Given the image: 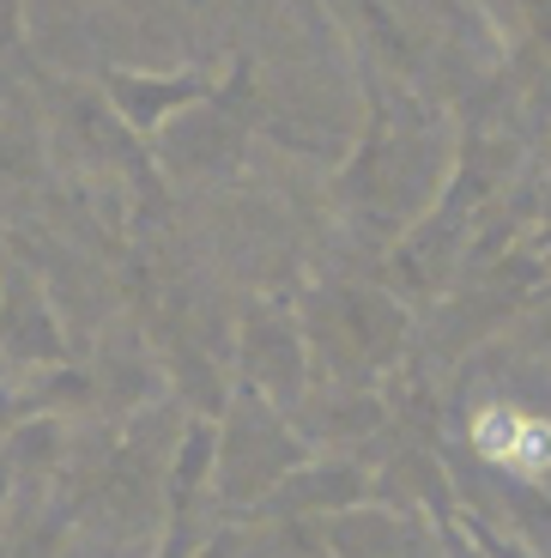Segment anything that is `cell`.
I'll use <instances>...</instances> for the list:
<instances>
[{"label":"cell","instance_id":"obj_5","mask_svg":"<svg viewBox=\"0 0 551 558\" xmlns=\"http://www.w3.org/2000/svg\"><path fill=\"white\" fill-rule=\"evenodd\" d=\"M364 504H376L370 468H358V461H345V456H309L304 468H291L248 510V522H316V517L328 522V517H345V510H364Z\"/></svg>","mask_w":551,"mask_h":558},{"label":"cell","instance_id":"obj_1","mask_svg":"<svg viewBox=\"0 0 551 558\" xmlns=\"http://www.w3.org/2000/svg\"><path fill=\"white\" fill-rule=\"evenodd\" d=\"M304 461H309L304 437L291 432V418L273 401H261V395H248V389H231V401L219 413V461H212L207 510L219 522L248 517Z\"/></svg>","mask_w":551,"mask_h":558},{"label":"cell","instance_id":"obj_3","mask_svg":"<svg viewBox=\"0 0 551 558\" xmlns=\"http://www.w3.org/2000/svg\"><path fill=\"white\" fill-rule=\"evenodd\" d=\"M56 371L68 364V322L49 304V286L30 262L0 250V371Z\"/></svg>","mask_w":551,"mask_h":558},{"label":"cell","instance_id":"obj_4","mask_svg":"<svg viewBox=\"0 0 551 558\" xmlns=\"http://www.w3.org/2000/svg\"><path fill=\"white\" fill-rule=\"evenodd\" d=\"M97 92L110 104V116L127 128L134 140H152L170 116H182L188 104H200L212 92V68H115L97 61Z\"/></svg>","mask_w":551,"mask_h":558},{"label":"cell","instance_id":"obj_2","mask_svg":"<svg viewBox=\"0 0 551 558\" xmlns=\"http://www.w3.org/2000/svg\"><path fill=\"white\" fill-rule=\"evenodd\" d=\"M236 389L273 401L279 413H291L297 395L309 389L304 328L285 292H255L236 316Z\"/></svg>","mask_w":551,"mask_h":558}]
</instances>
